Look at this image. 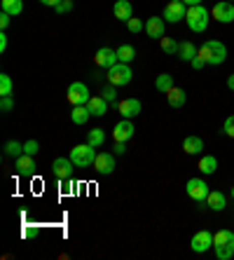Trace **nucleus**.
<instances>
[{"instance_id": "4468645a", "label": "nucleus", "mask_w": 234, "mask_h": 260, "mask_svg": "<svg viewBox=\"0 0 234 260\" xmlns=\"http://www.w3.org/2000/svg\"><path fill=\"white\" fill-rule=\"evenodd\" d=\"M14 169H17V174H21V176H33L36 174V159L30 157V155H19L17 159H14Z\"/></svg>"}, {"instance_id": "72a5a7b5", "label": "nucleus", "mask_w": 234, "mask_h": 260, "mask_svg": "<svg viewBox=\"0 0 234 260\" xmlns=\"http://www.w3.org/2000/svg\"><path fill=\"white\" fill-rule=\"evenodd\" d=\"M101 96L106 99V101H108V103H117V91H115V85H110V87H103Z\"/></svg>"}, {"instance_id": "7ed1b4c3", "label": "nucleus", "mask_w": 234, "mask_h": 260, "mask_svg": "<svg viewBox=\"0 0 234 260\" xmlns=\"http://www.w3.org/2000/svg\"><path fill=\"white\" fill-rule=\"evenodd\" d=\"M213 251H216L218 260H229L234 255V232L232 230H220L213 235Z\"/></svg>"}, {"instance_id": "c85d7f7f", "label": "nucleus", "mask_w": 234, "mask_h": 260, "mask_svg": "<svg viewBox=\"0 0 234 260\" xmlns=\"http://www.w3.org/2000/svg\"><path fill=\"white\" fill-rule=\"evenodd\" d=\"M117 59H120L122 63H131V61L136 59V49H133L131 45H122V47H117Z\"/></svg>"}, {"instance_id": "412c9836", "label": "nucleus", "mask_w": 234, "mask_h": 260, "mask_svg": "<svg viewBox=\"0 0 234 260\" xmlns=\"http://www.w3.org/2000/svg\"><path fill=\"white\" fill-rule=\"evenodd\" d=\"M183 150H185L187 155H199V152L204 150V141L199 139V136H185V141H183Z\"/></svg>"}, {"instance_id": "c03bdc74", "label": "nucleus", "mask_w": 234, "mask_h": 260, "mask_svg": "<svg viewBox=\"0 0 234 260\" xmlns=\"http://www.w3.org/2000/svg\"><path fill=\"white\" fill-rule=\"evenodd\" d=\"M187 7H194V5H204V0H183Z\"/></svg>"}, {"instance_id": "f03ea898", "label": "nucleus", "mask_w": 234, "mask_h": 260, "mask_svg": "<svg viewBox=\"0 0 234 260\" xmlns=\"http://www.w3.org/2000/svg\"><path fill=\"white\" fill-rule=\"evenodd\" d=\"M185 21L190 26L192 33H204L209 28V21H211V12L206 10L204 5H194V7H187V14H185Z\"/></svg>"}, {"instance_id": "473e14b6", "label": "nucleus", "mask_w": 234, "mask_h": 260, "mask_svg": "<svg viewBox=\"0 0 234 260\" xmlns=\"http://www.w3.org/2000/svg\"><path fill=\"white\" fill-rule=\"evenodd\" d=\"M38 150H40V143H38L36 139H30V141H26L24 143V152L26 155H30V157H36Z\"/></svg>"}, {"instance_id": "aec40b11", "label": "nucleus", "mask_w": 234, "mask_h": 260, "mask_svg": "<svg viewBox=\"0 0 234 260\" xmlns=\"http://www.w3.org/2000/svg\"><path fill=\"white\" fill-rule=\"evenodd\" d=\"M166 101L171 108H183L187 103V94L183 89H178V87H174V89H169L166 91Z\"/></svg>"}, {"instance_id": "9b49d317", "label": "nucleus", "mask_w": 234, "mask_h": 260, "mask_svg": "<svg viewBox=\"0 0 234 260\" xmlns=\"http://www.w3.org/2000/svg\"><path fill=\"white\" fill-rule=\"evenodd\" d=\"M94 169H96L101 176L113 174L115 171V155H110V152H98L96 159H94Z\"/></svg>"}, {"instance_id": "39448f33", "label": "nucleus", "mask_w": 234, "mask_h": 260, "mask_svg": "<svg viewBox=\"0 0 234 260\" xmlns=\"http://www.w3.org/2000/svg\"><path fill=\"white\" fill-rule=\"evenodd\" d=\"M133 78L131 68H129V63H122V61H117L113 68H108V82L115 87H124L129 85Z\"/></svg>"}, {"instance_id": "dca6fc26", "label": "nucleus", "mask_w": 234, "mask_h": 260, "mask_svg": "<svg viewBox=\"0 0 234 260\" xmlns=\"http://www.w3.org/2000/svg\"><path fill=\"white\" fill-rule=\"evenodd\" d=\"M133 132H136V129H133V124H131V120H122V122H117V124H115V129H113V139L115 141H129L133 136Z\"/></svg>"}, {"instance_id": "37998d69", "label": "nucleus", "mask_w": 234, "mask_h": 260, "mask_svg": "<svg viewBox=\"0 0 234 260\" xmlns=\"http://www.w3.org/2000/svg\"><path fill=\"white\" fill-rule=\"evenodd\" d=\"M38 235V228H24V237H36Z\"/></svg>"}, {"instance_id": "7c9ffc66", "label": "nucleus", "mask_w": 234, "mask_h": 260, "mask_svg": "<svg viewBox=\"0 0 234 260\" xmlns=\"http://www.w3.org/2000/svg\"><path fill=\"white\" fill-rule=\"evenodd\" d=\"M12 89H14L12 78L3 73V75H0V96H12Z\"/></svg>"}, {"instance_id": "09e8293b", "label": "nucleus", "mask_w": 234, "mask_h": 260, "mask_svg": "<svg viewBox=\"0 0 234 260\" xmlns=\"http://www.w3.org/2000/svg\"><path fill=\"white\" fill-rule=\"evenodd\" d=\"M229 3H232V0H229Z\"/></svg>"}, {"instance_id": "49530a36", "label": "nucleus", "mask_w": 234, "mask_h": 260, "mask_svg": "<svg viewBox=\"0 0 234 260\" xmlns=\"http://www.w3.org/2000/svg\"><path fill=\"white\" fill-rule=\"evenodd\" d=\"M227 87H229V89H234V75H229V78H227Z\"/></svg>"}, {"instance_id": "5701e85b", "label": "nucleus", "mask_w": 234, "mask_h": 260, "mask_svg": "<svg viewBox=\"0 0 234 260\" xmlns=\"http://www.w3.org/2000/svg\"><path fill=\"white\" fill-rule=\"evenodd\" d=\"M87 143L94 145V148H103V143H106V132H103L101 127H94L87 132Z\"/></svg>"}, {"instance_id": "cd10ccee", "label": "nucleus", "mask_w": 234, "mask_h": 260, "mask_svg": "<svg viewBox=\"0 0 234 260\" xmlns=\"http://www.w3.org/2000/svg\"><path fill=\"white\" fill-rule=\"evenodd\" d=\"M197 54H199V49L194 47L192 43H183V45L178 47V56H180L183 61H192Z\"/></svg>"}, {"instance_id": "a211bd4d", "label": "nucleus", "mask_w": 234, "mask_h": 260, "mask_svg": "<svg viewBox=\"0 0 234 260\" xmlns=\"http://www.w3.org/2000/svg\"><path fill=\"white\" fill-rule=\"evenodd\" d=\"M113 14H115V19H120V21H129V19L133 17V7H131V3L129 0H117L113 5Z\"/></svg>"}, {"instance_id": "4c0bfd02", "label": "nucleus", "mask_w": 234, "mask_h": 260, "mask_svg": "<svg viewBox=\"0 0 234 260\" xmlns=\"http://www.w3.org/2000/svg\"><path fill=\"white\" fill-rule=\"evenodd\" d=\"M12 108H14L12 96H3V101H0V110H3V113H7V110H12Z\"/></svg>"}, {"instance_id": "0eeeda50", "label": "nucleus", "mask_w": 234, "mask_h": 260, "mask_svg": "<svg viewBox=\"0 0 234 260\" xmlns=\"http://www.w3.org/2000/svg\"><path fill=\"white\" fill-rule=\"evenodd\" d=\"M185 14H187V5L183 0H171L164 7V21H169V24H178L180 19H185Z\"/></svg>"}, {"instance_id": "f704fd0d", "label": "nucleus", "mask_w": 234, "mask_h": 260, "mask_svg": "<svg viewBox=\"0 0 234 260\" xmlns=\"http://www.w3.org/2000/svg\"><path fill=\"white\" fill-rule=\"evenodd\" d=\"M73 7H75V3H73V0H61V3L54 7V10H56L59 14H66V12H71Z\"/></svg>"}, {"instance_id": "f3484780", "label": "nucleus", "mask_w": 234, "mask_h": 260, "mask_svg": "<svg viewBox=\"0 0 234 260\" xmlns=\"http://www.w3.org/2000/svg\"><path fill=\"white\" fill-rule=\"evenodd\" d=\"M145 33L148 38H157V40H162L166 33H164V19L162 17H150L145 21Z\"/></svg>"}, {"instance_id": "ea45409f", "label": "nucleus", "mask_w": 234, "mask_h": 260, "mask_svg": "<svg viewBox=\"0 0 234 260\" xmlns=\"http://www.w3.org/2000/svg\"><path fill=\"white\" fill-rule=\"evenodd\" d=\"M190 63H192V68H194V71H202V68H204V66H206V61H204V59H202V56H199V54H197V56H194V59H192V61H190Z\"/></svg>"}, {"instance_id": "9d476101", "label": "nucleus", "mask_w": 234, "mask_h": 260, "mask_svg": "<svg viewBox=\"0 0 234 260\" xmlns=\"http://www.w3.org/2000/svg\"><path fill=\"white\" fill-rule=\"evenodd\" d=\"M190 248H192L194 253H206L209 248H213V235L209 230H202L192 237V242H190Z\"/></svg>"}, {"instance_id": "2eb2a0df", "label": "nucleus", "mask_w": 234, "mask_h": 260, "mask_svg": "<svg viewBox=\"0 0 234 260\" xmlns=\"http://www.w3.org/2000/svg\"><path fill=\"white\" fill-rule=\"evenodd\" d=\"M117 110H120V115L126 117V120H131L141 113V101L138 99H124V101L117 103Z\"/></svg>"}, {"instance_id": "6e6552de", "label": "nucleus", "mask_w": 234, "mask_h": 260, "mask_svg": "<svg viewBox=\"0 0 234 260\" xmlns=\"http://www.w3.org/2000/svg\"><path fill=\"white\" fill-rule=\"evenodd\" d=\"M89 99H91L89 89H87L84 82H71V87H68V101H71L73 106H87Z\"/></svg>"}, {"instance_id": "1a4fd4ad", "label": "nucleus", "mask_w": 234, "mask_h": 260, "mask_svg": "<svg viewBox=\"0 0 234 260\" xmlns=\"http://www.w3.org/2000/svg\"><path fill=\"white\" fill-rule=\"evenodd\" d=\"M211 17L216 19V21H220V24H229V21H234V5L229 0H220V3L211 10Z\"/></svg>"}, {"instance_id": "ddd939ff", "label": "nucleus", "mask_w": 234, "mask_h": 260, "mask_svg": "<svg viewBox=\"0 0 234 260\" xmlns=\"http://www.w3.org/2000/svg\"><path fill=\"white\" fill-rule=\"evenodd\" d=\"M73 167H75V164L71 162V157H56L54 162H52V174H54L59 181L61 178H71Z\"/></svg>"}, {"instance_id": "20e7f679", "label": "nucleus", "mask_w": 234, "mask_h": 260, "mask_svg": "<svg viewBox=\"0 0 234 260\" xmlns=\"http://www.w3.org/2000/svg\"><path fill=\"white\" fill-rule=\"evenodd\" d=\"M96 148L89 143H80L71 150V162L78 167V169H87V167H94V159H96Z\"/></svg>"}, {"instance_id": "2f4dec72", "label": "nucleus", "mask_w": 234, "mask_h": 260, "mask_svg": "<svg viewBox=\"0 0 234 260\" xmlns=\"http://www.w3.org/2000/svg\"><path fill=\"white\" fill-rule=\"evenodd\" d=\"M159 45H162V49L166 52V54H178V47H180V45L176 43L174 38H166V36H164L162 40H159Z\"/></svg>"}, {"instance_id": "a18cd8bd", "label": "nucleus", "mask_w": 234, "mask_h": 260, "mask_svg": "<svg viewBox=\"0 0 234 260\" xmlns=\"http://www.w3.org/2000/svg\"><path fill=\"white\" fill-rule=\"evenodd\" d=\"M40 3H42V5H47V7H56L61 0H40Z\"/></svg>"}, {"instance_id": "a878e982", "label": "nucleus", "mask_w": 234, "mask_h": 260, "mask_svg": "<svg viewBox=\"0 0 234 260\" xmlns=\"http://www.w3.org/2000/svg\"><path fill=\"white\" fill-rule=\"evenodd\" d=\"M155 87H157V91L166 94L169 89H174V75H169V73H162V75H157Z\"/></svg>"}, {"instance_id": "c756f323", "label": "nucleus", "mask_w": 234, "mask_h": 260, "mask_svg": "<svg viewBox=\"0 0 234 260\" xmlns=\"http://www.w3.org/2000/svg\"><path fill=\"white\" fill-rule=\"evenodd\" d=\"M19 155H24V145L19 141H7L5 143V157H14L17 159Z\"/></svg>"}, {"instance_id": "f257e3e1", "label": "nucleus", "mask_w": 234, "mask_h": 260, "mask_svg": "<svg viewBox=\"0 0 234 260\" xmlns=\"http://www.w3.org/2000/svg\"><path fill=\"white\" fill-rule=\"evenodd\" d=\"M199 56L209 63V66H220L227 59V47L220 43V40H206L202 47H199Z\"/></svg>"}, {"instance_id": "393cba45", "label": "nucleus", "mask_w": 234, "mask_h": 260, "mask_svg": "<svg viewBox=\"0 0 234 260\" xmlns=\"http://www.w3.org/2000/svg\"><path fill=\"white\" fill-rule=\"evenodd\" d=\"M0 7H3V12L17 17V14H21V10H24V0H0Z\"/></svg>"}, {"instance_id": "a19ab883", "label": "nucleus", "mask_w": 234, "mask_h": 260, "mask_svg": "<svg viewBox=\"0 0 234 260\" xmlns=\"http://www.w3.org/2000/svg\"><path fill=\"white\" fill-rule=\"evenodd\" d=\"M124 152H126L124 141H115V155H124Z\"/></svg>"}, {"instance_id": "de8ad7c7", "label": "nucleus", "mask_w": 234, "mask_h": 260, "mask_svg": "<svg viewBox=\"0 0 234 260\" xmlns=\"http://www.w3.org/2000/svg\"><path fill=\"white\" fill-rule=\"evenodd\" d=\"M232 197H234V188H232Z\"/></svg>"}, {"instance_id": "b1692460", "label": "nucleus", "mask_w": 234, "mask_h": 260, "mask_svg": "<svg viewBox=\"0 0 234 260\" xmlns=\"http://www.w3.org/2000/svg\"><path fill=\"white\" fill-rule=\"evenodd\" d=\"M216 169H218V159L213 155H204V157L199 159V171L202 174L211 176V174H216Z\"/></svg>"}, {"instance_id": "f8f14e48", "label": "nucleus", "mask_w": 234, "mask_h": 260, "mask_svg": "<svg viewBox=\"0 0 234 260\" xmlns=\"http://www.w3.org/2000/svg\"><path fill=\"white\" fill-rule=\"evenodd\" d=\"M94 61H96V66L101 68H113L115 63H117V49H110V47H101L96 52V56H94Z\"/></svg>"}, {"instance_id": "4be33fe9", "label": "nucleus", "mask_w": 234, "mask_h": 260, "mask_svg": "<svg viewBox=\"0 0 234 260\" xmlns=\"http://www.w3.org/2000/svg\"><path fill=\"white\" fill-rule=\"evenodd\" d=\"M225 204H227V197H225L222 192H218V190L209 192V197H206V206H209V209H213V211H222V209H225Z\"/></svg>"}, {"instance_id": "c9c22d12", "label": "nucleus", "mask_w": 234, "mask_h": 260, "mask_svg": "<svg viewBox=\"0 0 234 260\" xmlns=\"http://www.w3.org/2000/svg\"><path fill=\"white\" fill-rule=\"evenodd\" d=\"M126 28L131 30V33H141V30H143V21H141V19H129V21H126Z\"/></svg>"}, {"instance_id": "e433bc0d", "label": "nucleus", "mask_w": 234, "mask_h": 260, "mask_svg": "<svg viewBox=\"0 0 234 260\" xmlns=\"http://www.w3.org/2000/svg\"><path fill=\"white\" fill-rule=\"evenodd\" d=\"M222 132L227 134L229 139H234V115H229L227 120H225V124H222Z\"/></svg>"}, {"instance_id": "bb28decb", "label": "nucleus", "mask_w": 234, "mask_h": 260, "mask_svg": "<svg viewBox=\"0 0 234 260\" xmlns=\"http://www.w3.org/2000/svg\"><path fill=\"white\" fill-rule=\"evenodd\" d=\"M89 108L87 106H73V113H71V120L75 122V124H84V122L89 120Z\"/></svg>"}, {"instance_id": "79ce46f5", "label": "nucleus", "mask_w": 234, "mask_h": 260, "mask_svg": "<svg viewBox=\"0 0 234 260\" xmlns=\"http://www.w3.org/2000/svg\"><path fill=\"white\" fill-rule=\"evenodd\" d=\"M5 49H7V36L0 33V52H5Z\"/></svg>"}, {"instance_id": "423d86ee", "label": "nucleus", "mask_w": 234, "mask_h": 260, "mask_svg": "<svg viewBox=\"0 0 234 260\" xmlns=\"http://www.w3.org/2000/svg\"><path fill=\"white\" fill-rule=\"evenodd\" d=\"M185 192L192 197L197 204H202V202H206V197H209V185H206L202 178H190V181L185 183Z\"/></svg>"}, {"instance_id": "6ab92c4d", "label": "nucleus", "mask_w": 234, "mask_h": 260, "mask_svg": "<svg viewBox=\"0 0 234 260\" xmlns=\"http://www.w3.org/2000/svg\"><path fill=\"white\" fill-rule=\"evenodd\" d=\"M87 108H89V113L94 117H103L106 113H108V101L103 96H91L89 103H87Z\"/></svg>"}, {"instance_id": "58836bf2", "label": "nucleus", "mask_w": 234, "mask_h": 260, "mask_svg": "<svg viewBox=\"0 0 234 260\" xmlns=\"http://www.w3.org/2000/svg\"><path fill=\"white\" fill-rule=\"evenodd\" d=\"M10 21H12V14H7V12H0V28L5 30L7 26H10Z\"/></svg>"}]
</instances>
